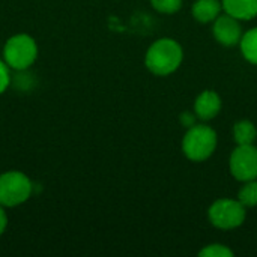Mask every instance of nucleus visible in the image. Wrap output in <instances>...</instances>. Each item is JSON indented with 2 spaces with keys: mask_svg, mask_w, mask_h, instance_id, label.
Instances as JSON below:
<instances>
[{
  "mask_svg": "<svg viewBox=\"0 0 257 257\" xmlns=\"http://www.w3.org/2000/svg\"><path fill=\"white\" fill-rule=\"evenodd\" d=\"M182 57V47L175 39L163 38L149 47L145 63L152 74L163 77L175 72L179 68Z\"/></svg>",
  "mask_w": 257,
  "mask_h": 257,
  "instance_id": "1",
  "label": "nucleus"
},
{
  "mask_svg": "<svg viewBox=\"0 0 257 257\" xmlns=\"http://www.w3.org/2000/svg\"><path fill=\"white\" fill-rule=\"evenodd\" d=\"M217 148V134L208 125H193L188 128L184 140L182 151L191 161L208 160Z\"/></svg>",
  "mask_w": 257,
  "mask_h": 257,
  "instance_id": "2",
  "label": "nucleus"
},
{
  "mask_svg": "<svg viewBox=\"0 0 257 257\" xmlns=\"http://www.w3.org/2000/svg\"><path fill=\"white\" fill-rule=\"evenodd\" d=\"M3 57L9 68L23 71L32 66L38 57V45L35 39L26 33L9 38L3 48Z\"/></svg>",
  "mask_w": 257,
  "mask_h": 257,
  "instance_id": "3",
  "label": "nucleus"
},
{
  "mask_svg": "<svg viewBox=\"0 0 257 257\" xmlns=\"http://www.w3.org/2000/svg\"><path fill=\"white\" fill-rule=\"evenodd\" d=\"M33 191L32 181L23 172H5L0 175V205L14 208L29 200Z\"/></svg>",
  "mask_w": 257,
  "mask_h": 257,
  "instance_id": "4",
  "label": "nucleus"
},
{
  "mask_svg": "<svg viewBox=\"0 0 257 257\" xmlns=\"http://www.w3.org/2000/svg\"><path fill=\"white\" fill-rule=\"evenodd\" d=\"M209 220L218 229H235L245 220V206L239 200L220 199L209 208Z\"/></svg>",
  "mask_w": 257,
  "mask_h": 257,
  "instance_id": "5",
  "label": "nucleus"
},
{
  "mask_svg": "<svg viewBox=\"0 0 257 257\" xmlns=\"http://www.w3.org/2000/svg\"><path fill=\"white\" fill-rule=\"evenodd\" d=\"M230 173L241 182L257 178V149L253 145H238L230 155Z\"/></svg>",
  "mask_w": 257,
  "mask_h": 257,
  "instance_id": "6",
  "label": "nucleus"
},
{
  "mask_svg": "<svg viewBox=\"0 0 257 257\" xmlns=\"http://www.w3.org/2000/svg\"><path fill=\"white\" fill-rule=\"evenodd\" d=\"M212 30H214L215 39L226 47H232V45H236L241 42V38H242L241 26H239L238 20L229 14L218 15L214 20Z\"/></svg>",
  "mask_w": 257,
  "mask_h": 257,
  "instance_id": "7",
  "label": "nucleus"
},
{
  "mask_svg": "<svg viewBox=\"0 0 257 257\" xmlns=\"http://www.w3.org/2000/svg\"><path fill=\"white\" fill-rule=\"evenodd\" d=\"M220 108H221V99H220L218 93H215L212 90L202 92L194 102V113L202 120L214 119L218 114Z\"/></svg>",
  "mask_w": 257,
  "mask_h": 257,
  "instance_id": "8",
  "label": "nucleus"
},
{
  "mask_svg": "<svg viewBox=\"0 0 257 257\" xmlns=\"http://www.w3.org/2000/svg\"><path fill=\"white\" fill-rule=\"evenodd\" d=\"M221 5L226 14L236 20H251L257 17V0H223Z\"/></svg>",
  "mask_w": 257,
  "mask_h": 257,
  "instance_id": "9",
  "label": "nucleus"
},
{
  "mask_svg": "<svg viewBox=\"0 0 257 257\" xmlns=\"http://www.w3.org/2000/svg\"><path fill=\"white\" fill-rule=\"evenodd\" d=\"M221 6L218 0H197L193 5V17L200 23H211L220 15Z\"/></svg>",
  "mask_w": 257,
  "mask_h": 257,
  "instance_id": "10",
  "label": "nucleus"
},
{
  "mask_svg": "<svg viewBox=\"0 0 257 257\" xmlns=\"http://www.w3.org/2000/svg\"><path fill=\"white\" fill-rule=\"evenodd\" d=\"M233 137L238 145H253L257 137L256 126L250 120H239L233 126Z\"/></svg>",
  "mask_w": 257,
  "mask_h": 257,
  "instance_id": "11",
  "label": "nucleus"
},
{
  "mask_svg": "<svg viewBox=\"0 0 257 257\" xmlns=\"http://www.w3.org/2000/svg\"><path fill=\"white\" fill-rule=\"evenodd\" d=\"M241 51L242 56L250 62L257 65V27L248 30L241 38Z\"/></svg>",
  "mask_w": 257,
  "mask_h": 257,
  "instance_id": "12",
  "label": "nucleus"
},
{
  "mask_svg": "<svg viewBox=\"0 0 257 257\" xmlns=\"http://www.w3.org/2000/svg\"><path fill=\"white\" fill-rule=\"evenodd\" d=\"M238 200L245 206V208H251L257 205V181H247L245 185L239 190L238 194Z\"/></svg>",
  "mask_w": 257,
  "mask_h": 257,
  "instance_id": "13",
  "label": "nucleus"
},
{
  "mask_svg": "<svg viewBox=\"0 0 257 257\" xmlns=\"http://www.w3.org/2000/svg\"><path fill=\"white\" fill-rule=\"evenodd\" d=\"M151 3L161 14H175L182 6V0H151Z\"/></svg>",
  "mask_w": 257,
  "mask_h": 257,
  "instance_id": "14",
  "label": "nucleus"
},
{
  "mask_svg": "<svg viewBox=\"0 0 257 257\" xmlns=\"http://www.w3.org/2000/svg\"><path fill=\"white\" fill-rule=\"evenodd\" d=\"M199 256L202 257H232L233 256V251L230 248H227L226 245H221V244H212V245H208L205 247Z\"/></svg>",
  "mask_w": 257,
  "mask_h": 257,
  "instance_id": "15",
  "label": "nucleus"
},
{
  "mask_svg": "<svg viewBox=\"0 0 257 257\" xmlns=\"http://www.w3.org/2000/svg\"><path fill=\"white\" fill-rule=\"evenodd\" d=\"M9 81H11V77H9V66L6 65V62L0 60V95L8 89Z\"/></svg>",
  "mask_w": 257,
  "mask_h": 257,
  "instance_id": "16",
  "label": "nucleus"
},
{
  "mask_svg": "<svg viewBox=\"0 0 257 257\" xmlns=\"http://www.w3.org/2000/svg\"><path fill=\"white\" fill-rule=\"evenodd\" d=\"M181 123L187 128H191L193 125H196V113H190V111H185L181 114Z\"/></svg>",
  "mask_w": 257,
  "mask_h": 257,
  "instance_id": "17",
  "label": "nucleus"
},
{
  "mask_svg": "<svg viewBox=\"0 0 257 257\" xmlns=\"http://www.w3.org/2000/svg\"><path fill=\"white\" fill-rule=\"evenodd\" d=\"M5 206L0 205V236L3 235V232L6 230V226H8V215L3 209Z\"/></svg>",
  "mask_w": 257,
  "mask_h": 257,
  "instance_id": "18",
  "label": "nucleus"
}]
</instances>
